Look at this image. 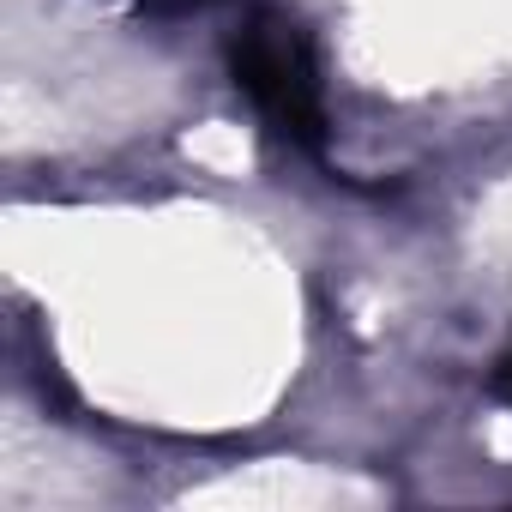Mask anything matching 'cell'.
Listing matches in <instances>:
<instances>
[{
    "instance_id": "obj_2",
    "label": "cell",
    "mask_w": 512,
    "mask_h": 512,
    "mask_svg": "<svg viewBox=\"0 0 512 512\" xmlns=\"http://www.w3.org/2000/svg\"><path fill=\"white\" fill-rule=\"evenodd\" d=\"M494 398H506V404H512V356L494 368Z\"/></svg>"
},
{
    "instance_id": "obj_1",
    "label": "cell",
    "mask_w": 512,
    "mask_h": 512,
    "mask_svg": "<svg viewBox=\"0 0 512 512\" xmlns=\"http://www.w3.org/2000/svg\"><path fill=\"white\" fill-rule=\"evenodd\" d=\"M235 85L253 97V109L266 115V127L296 145V151H320L326 145V109H320V79H314V49L302 37L296 19L284 13H260L247 19V31L229 49Z\"/></svg>"
}]
</instances>
